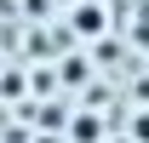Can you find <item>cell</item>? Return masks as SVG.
Segmentation results:
<instances>
[{
    "label": "cell",
    "instance_id": "cell-1",
    "mask_svg": "<svg viewBox=\"0 0 149 143\" xmlns=\"http://www.w3.org/2000/svg\"><path fill=\"white\" fill-rule=\"evenodd\" d=\"M69 17H74V29H80V35H97V29L109 23V17H97V6H74Z\"/></svg>",
    "mask_w": 149,
    "mask_h": 143
},
{
    "label": "cell",
    "instance_id": "cell-2",
    "mask_svg": "<svg viewBox=\"0 0 149 143\" xmlns=\"http://www.w3.org/2000/svg\"><path fill=\"white\" fill-rule=\"evenodd\" d=\"M63 6H74V0H63Z\"/></svg>",
    "mask_w": 149,
    "mask_h": 143
}]
</instances>
